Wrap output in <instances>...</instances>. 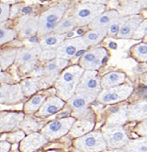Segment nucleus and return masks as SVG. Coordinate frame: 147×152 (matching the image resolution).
Wrapping results in <instances>:
<instances>
[{"label":"nucleus","mask_w":147,"mask_h":152,"mask_svg":"<svg viewBox=\"0 0 147 152\" xmlns=\"http://www.w3.org/2000/svg\"><path fill=\"white\" fill-rule=\"evenodd\" d=\"M19 0H1L2 3H7V4H15L16 2H18Z\"/></svg>","instance_id":"48"},{"label":"nucleus","mask_w":147,"mask_h":152,"mask_svg":"<svg viewBox=\"0 0 147 152\" xmlns=\"http://www.w3.org/2000/svg\"><path fill=\"white\" fill-rule=\"evenodd\" d=\"M89 48V45L84 40L83 36L65 40L57 48V58L64 60H70L75 57L78 51H85Z\"/></svg>","instance_id":"11"},{"label":"nucleus","mask_w":147,"mask_h":152,"mask_svg":"<svg viewBox=\"0 0 147 152\" xmlns=\"http://www.w3.org/2000/svg\"><path fill=\"white\" fill-rule=\"evenodd\" d=\"M17 48H9L1 51V54H0V64H1L2 71L6 70L13 62H15L17 57Z\"/></svg>","instance_id":"30"},{"label":"nucleus","mask_w":147,"mask_h":152,"mask_svg":"<svg viewBox=\"0 0 147 152\" xmlns=\"http://www.w3.org/2000/svg\"><path fill=\"white\" fill-rule=\"evenodd\" d=\"M103 152H127L124 149H119V148H111L110 150H104Z\"/></svg>","instance_id":"47"},{"label":"nucleus","mask_w":147,"mask_h":152,"mask_svg":"<svg viewBox=\"0 0 147 152\" xmlns=\"http://www.w3.org/2000/svg\"><path fill=\"white\" fill-rule=\"evenodd\" d=\"M94 99L96 98L88 95H84V94L76 93L68 100L70 107L74 111V116L78 119H93V114L89 109V105L93 102Z\"/></svg>","instance_id":"7"},{"label":"nucleus","mask_w":147,"mask_h":152,"mask_svg":"<svg viewBox=\"0 0 147 152\" xmlns=\"http://www.w3.org/2000/svg\"><path fill=\"white\" fill-rule=\"evenodd\" d=\"M37 65V60H34L30 62H28V64H25L22 66H20V71L21 73H23V74H30L32 70L35 68V66Z\"/></svg>","instance_id":"41"},{"label":"nucleus","mask_w":147,"mask_h":152,"mask_svg":"<svg viewBox=\"0 0 147 152\" xmlns=\"http://www.w3.org/2000/svg\"><path fill=\"white\" fill-rule=\"evenodd\" d=\"M131 54L139 61L147 62V43H140L131 48Z\"/></svg>","instance_id":"34"},{"label":"nucleus","mask_w":147,"mask_h":152,"mask_svg":"<svg viewBox=\"0 0 147 152\" xmlns=\"http://www.w3.org/2000/svg\"><path fill=\"white\" fill-rule=\"evenodd\" d=\"M47 152H59V151H56V150H52V151H47Z\"/></svg>","instance_id":"51"},{"label":"nucleus","mask_w":147,"mask_h":152,"mask_svg":"<svg viewBox=\"0 0 147 152\" xmlns=\"http://www.w3.org/2000/svg\"><path fill=\"white\" fill-rule=\"evenodd\" d=\"M64 100L60 96H51L48 99H46L43 106L37 113V116L38 117H47L49 115H52L56 113H57L63 108L64 106Z\"/></svg>","instance_id":"19"},{"label":"nucleus","mask_w":147,"mask_h":152,"mask_svg":"<svg viewBox=\"0 0 147 152\" xmlns=\"http://www.w3.org/2000/svg\"><path fill=\"white\" fill-rule=\"evenodd\" d=\"M20 9H21V5H14L12 10H10V18H14L16 16Z\"/></svg>","instance_id":"45"},{"label":"nucleus","mask_w":147,"mask_h":152,"mask_svg":"<svg viewBox=\"0 0 147 152\" xmlns=\"http://www.w3.org/2000/svg\"><path fill=\"white\" fill-rule=\"evenodd\" d=\"M101 78L99 77L96 70H85L80 78L79 84L77 86V94H84L97 98L102 91Z\"/></svg>","instance_id":"5"},{"label":"nucleus","mask_w":147,"mask_h":152,"mask_svg":"<svg viewBox=\"0 0 147 152\" xmlns=\"http://www.w3.org/2000/svg\"><path fill=\"white\" fill-rule=\"evenodd\" d=\"M67 8L68 3L61 2L41 13L39 17L37 34L39 36H46L53 32L56 26L62 20Z\"/></svg>","instance_id":"2"},{"label":"nucleus","mask_w":147,"mask_h":152,"mask_svg":"<svg viewBox=\"0 0 147 152\" xmlns=\"http://www.w3.org/2000/svg\"><path fill=\"white\" fill-rule=\"evenodd\" d=\"M41 49L43 48H41L40 44H35L31 46L19 48L17 52L16 61H15V64L18 66H22L28 64V62L37 60V57H39Z\"/></svg>","instance_id":"17"},{"label":"nucleus","mask_w":147,"mask_h":152,"mask_svg":"<svg viewBox=\"0 0 147 152\" xmlns=\"http://www.w3.org/2000/svg\"><path fill=\"white\" fill-rule=\"evenodd\" d=\"M74 145L77 152H100L107 148V143L100 132H89L76 138Z\"/></svg>","instance_id":"3"},{"label":"nucleus","mask_w":147,"mask_h":152,"mask_svg":"<svg viewBox=\"0 0 147 152\" xmlns=\"http://www.w3.org/2000/svg\"><path fill=\"white\" fill-rule=\"evenodd\" d=\"M75 122L76 119L74 117H64L59 120H55V121L45 125L41 129V134L47 140L57 139L69 132Z\"/></svg>","instance_id":"8"},{"label":"nucleus","mask_w":147,"mask_h":152,"mask_svg":"<svg viewBox=\"0 0 147 152\" xmlns=\"http://www.w3.org/2000/svg\"><path fill=\"white\" fill-rule=\"evenodd\" d=\"M65 34H57L52 32L48 34L40 41V45L41 48H55L57 49L59 46L65 41Z\"/></svg>","instance_id":"27"},{"label":"nucleus","mask_w":147,"mask_h":152,"mask_svg":"<svg viewBox=\"0 0 147 152\" xmlns=\"http://www.w3.org/2000/svg\"><path fill=\"white\" fill-rule=\"evenodd\" d=\"M25 118L23 113H4L0 114V121H1V132H9V130L20 128V124Z\"/></svg>","instance_id":"18"},{"label":"nucleus","mask_w":147,"mask_h":152,"mask_svg":"<svg viewBox=\"0 0 147 152\" xmlns=\"http://www.w3.org/2000/svg\"><path fill=\"white\" fill-rule=\"evenodd\" d=\"M21 84H5L1 83L0 88V101L1 104H15L22 101L25 97Z\"/></svg>","instance_id":"12"},{"label":"nucleus","mask_w":147,"mask_h":152,"mask_svg":"<svg viewBox=\"0 0 147 152\" xmlns=\"http://www.w3.org/2000/svg\"><path fill=\"white\" fill-rule=\"evenodd\" d=\"M108 28L90 29L88 32L83 35V38L89 45V46L96 45L97 44L101 43L106 36H108Z\"/></svg>","instance_id":"26"},{"label":"nucleus","mask_w":147,"mask_h":152,"mask_svg":"<svg viewBox=\"0 0 147 152\" xmlns=\"http://www.w3.org/2000/svg\"><path fill=\"white\" fill-rule=\"evenodd\" d=\"M9 149H10V144L8 141L1 140V143H0V152H9Z\"/></svg>","instance_id":"43"},{"label":"nucleus","mask_w":147,"mask_h":152,"mask_svg":"<svg viewBox=\"0 0 147 152\" xmlns=\"http://www.w3.org/2000/svg\"><path fill=\"white\" fill-rule=\"evenodd\" d=\"M109 0H81L82 3H92L98 5H106L108 3Z\"/></svg>","instance_id":"44"},{"label":"nucleus","mask_w":147,"mask_h":152,"mask_svg":"<svg viewBox=\"0 0 147 152\" xmlns=\"http://www.w3.org/2000/svg\"><path fill=\"white\" fill-rule=\"evenodd\" d=\"M20 128L22 129L25 133H33V132H37L41 128V123L37 120L36 118L32 117V116H25L23 121L20 124Z\"/></svg>","instance_id":"33"},{"label":"nucleus","mask_w":147,"mask_h":152,"mask_svg":"<svg viewBox=\"0 0 147 152\" xmlns=\"http://www.w3.org/2000/svg\"><path fill=\"white\" fill-rule=\"evenodd\" d=\"M17 32L16 30L7 28L4 27V23L0 26V45H3L8 42L12 41L15 37H16Z\"/></svg>","instance_id":"35"},{"label":"nucleus","mask_w":147,"mask_h":152,"mask_svg":"<svg viewBox=\"0 0 147 152\" xmlns=\"http://www.w3.org/2000/svg\"><path fill=\"white\" fill-rule=\"evenodd\" d=\"M136 132L141 136H147V119H144L136 128Z\"/></svg>","instance_id":"42"},{"label":"nucleus","mask_w":147,"mask_h":152,"mask_svg":"<svg viewBox=\"0 0 147 152\" xmlns=\"http://www.w3.org/2000/svg\"><path fill=\"white\" fill-rule=\"evenodd\" d=\"M129 120L147 119V99H143L128 106Z\"/></svg>","instance_id":"23"},{"label":"nucleus","mask_w":147,"mask_h":152,"mask_svg":"<svg viewBox=\"0 0 147 152\" xmlns=\"http://www.w3.org/2000/svg\"><path fill=\"white\" fill-rule=\"evenodd\" d=\"M133 92L130 84H121L111 88L104 89L97 96V101L102 104H115L125 100Z\"/></svg>","instance_id":"6"},{"label":"nucleus","mask_w":147,"mask_h":152,"mask_svg":"<svg viewBox=\"0 0 147 152\" xmlns=\"http://www.w3.org/2000/svg\"><path fill=\"white\" fill-rule=\"evenodd\" d=\"M38 24H39V17L30 15L28 20L25 22L23 27L19 30V37L20 39L30 38L38 33Z\"/></svg>","instance_id":"24"},{"label":"nucleus","mask_w":147,"mask_h":152,"mask_svg":"<svg viewBox=\"0 0 147 152\" xmlns=\"http://www.w3.org/2000/svg\"><path fill=\"white\" fill-rule=\"evenodd\" d=\"M121 16L118 10H110L100 14L97 18L94 19L92 22L89 25L91 29L94 28H108L115 20Z\"/></svg>","instance_id":"21"},{"label":"nucleus","mask_w":147,"mask_h":152,"mask_svg":"<svg viewBox=\"0 0 147 152\" xmlns=\"http://www.w3.org/2000/svg\"><path fill=\"white\" fill-rule=\"evenodd\" d=\"M143 42H144V43H147V35L143 38Z\"/></svg>","instance_id":"50"},{"label":"nucleus","mask_w":147,"mask_h":152,"mask_svg":"<svg viewBox=\"0 0 147 152\" xmlns=\"http://www.w3.org/2000/svg\"><path fill=\"white\" fill-rule=\"evenodd\" d=\"M146 35H147V19H144L143 22L140 24L138 28L135 30L132 39L140 40V39L144 38Z\"/></svg>","instance_id":"38"},{"label":"nucleus","mask_w":147,"mask_h":152,"mask_svg":"<svg viewBox=\"0 0 147 152\" xmlns=\"http://www.w3.org/2000/svg\"><path fill=\"white\" fill-rule=\"evenodd\" d=\"M94 127L93 119H79L74 123L70 129V135L72 137L78 138L91 132Z\"/></svg>","instance_id":"22"},{"label":"nucleus","mask_w":147,"mask_h":152,"mask_svg":"<svg viewBox=\"0 0 147 152\" xmlns=\"http://www.w3.org/2000/svg\"><path fill=\"white\" fill-rule=\"evenodd\" d=\"M78 26L76 18L73 16H68L64 19H62L60 22L56 26L53 32L57 34H66L70 32L73 29H75Z\"/></svg>","instance_id":"29"},{"label":"nucleus","mask_w":147,"mask_h":152,"mask_svg":"<svg viewBox=\"0 0 147 152\" xmlns=\"http://www.w3.org/2000/svg\"><path fill=\"white\" fill-rule=\"evenodd\" d=\"M84 71L85 70L80 65L65 68L55 82L57 96L63 100H69L76 94Z\"/></svg>","instance_id":"1"},{"label":"nucleus","mask_w":147,"mask_h":152,"mask_svg":"<svg viewBox=\"0 0 147 152\" xmlns=\"http://www.w3.org/2000/svg\"><path fill=\"white\" fill-rule=\"evenodd\" d=\"M10 6L7 3H0V23H4L10 17Z\"/></svg>","instance_id":"39"},{"label":"nucleus","mask_w":147,"mask_h":152,"mask_svg":"<svg viewBox=\"0 0 147 152\" xmlns=\"http://www.w3.org/2000/svg\"><path fill=\"white\" fill-rule=\"evenodd\" d=\"M143 21V15L134 14L127 16V19L123 24L117 34V37L121 39H130L133 37L135 30L138 28L140 24Z\"/></svg>","instance_id":"15"},{"label":"nucleus","mask_w":147,"mask_h":152,"mask_svg":"<svg viewBox=\"0 0 147 152\" xmlns=\"http://www.w3.org/2000/svg\"><path fill=\"white\" fill-rule=\"evenodd\" d=\"M57 58V49L55 48H43L39 55L41 61H49Z\"/></svg>","instance_id":"37"},{"label":"nucleus","mask_w":147,"mask_h":152,"mask_svg":"<svg viewBox=\"0 0 147 152\" xmlns=\"http://www.w3.org/2000/svg\"><path fill=\"white\" fill-rule=\"evenodd\" d=\"M46 100L45 96L43 95H37L34 96L33 97H31L29 100L25 104L24 111L27 113H34L36 112H38L41 109V107L43 106V104Z\"/></svg>","instance_id":"32"},{"label":"nucleus","mask_w":147,"mask_h":152,"mask_svg":"<svg viewBox=\"0 0 147 152\" xmlns=\"http://www.w3.org/2000/svg\"><path fill=\"white\" fill-rule=\"evenodd\" d=\"M125 80V75L123 72H109L101 77V85L103 89L111 88L121 85Z\"/></svg>","instance_id":"25"},{"label":"nucleus","mask_w":147,"mask_h":152,"mask_svg":"<svg viewBox=\"0 0 147 152\" xmlns=\"http://www.w3.org/2000/svg\"><path fill=\"white\" fill-rule=\"evenodd\" d=\"M68 64H69L68 60L55 58V59L45 62V64L44 65V77H45L53 84L60 77V73L63 71Z\"/></svg>","instance_id":"13"},{"label":"nucleus","mask_w":147,"mask_h":152,"mask_svg":"<svg viewBox=\"0 0 147 152\" xmlns=\"http://www.w3.org/2000/svg\"><path fill=\"white\" fill-rule=\"evenodd\" d=\"M106 5L92 3H80L74 9L73 16L76 18L78 26L90 25L99 15L105 12Z\"/></svg>","instance_id":"4"},{"label":"nucleus","mask_w":147,"mask_h":152,"mask_svg":"<svg viewBox=\"0 0 147 152\" xmlns=\"http://www.w3.org/2000/svg\"><path fill=\"white\" fill-rule=\"evenodd\" d=\"M124 149L127 152H147V136L128 141Z\"/></svg>","instance_id":"31"},{"label":"nucleus","mask_w":147,"mask_h":152,"mask_svg":"<svg viewBox=\"0 0 147 152\" xmlns=\"http://www.w3.org/2000/svg\"><path fill=\"white\" fill-rule=\"evenodd\" d=\"M141 9L143 7L140 4L139 0H127L123 3L118 12L121 16H129V15L139 13Z\"/></svg>","instance_id":"28"},{"label":"nucleus","mask_w":147,"mask_h":152,"mask_svg":"<svg viewBox=\"0 0 147 152\" xmlns=\"http://www.w3.org/2000/svg\"><path fill=\"white\" fill-rule=\"evenodd\" d=\"M127 19V16H120L118 19H116L114 22L108 28V36L109 37H117V34L119 32L120 28H122L123 24Z\"/></svg>","instance_id":"36"},{"label":"nucleus","mask_w":147,"mask_h":152,"mask_svg":"<svg viewBox=\"0 0 147 152\" xmlns=\"http://www.w3.org/2000/svg\"><path fill=\"white\" fill-rule=\"evenodd\" d=\"M47 143V139L41 133L33 132L25 137L20 144L22 152H34Z\"/></svg>","instance_id":"16"},{"label":"nucleus","mask_w":147,"mask_h":152,"mask_svg":"<svg viewBox=\"0 0 147 152\" xmlns=\"http://www.w3.org/2000/svg\"><path fill=\"white\" fill-rule=\"evenodd\" d=\"M25 132L24 130H18V132H15L14 133H9L6 135V140L12 143H17L25 138Z\"/></svg>","instance_id":"40"},{"label":"nucleus","mask_w":147,"mask_h":152,"mask_svg":"<svg viewBox=\"0 0 147 152\" xmlns=\"http://www.w3.org/2000/svg\"><path fill=\"white\" fill-rule=\"evenodd\" d=\"M139 2L141 5L143 9H147V0H139Z\"/></svg>","instance_id":"49"},{"label":"nucleus","mask_w":147,"mask_h":152,"mask_svg":"<svg viewBox=\"0 0 147 152\" xmlns=\"http://www.w3.org/2000/svg\"><path fill=\"white\" fill-rule=\"evenodd\" d=\"M128 106L129 105H121L114 107L110 112L107 124L108 126H122L128 119Z\"/></svg>","instance_id":"20"},{"label":"nucleus","mask_w":147,"mask_h":152,"mask_svg":"<svg viewBox=\"0 0 147 152\" xmlns=\"http://www.w3.org/2000/svg\"><path fill=\"white\" fill-rule=\"evenodd\" d=\"M140 80H141V82H143V84L147 85V73H144V74L141 75Z\"/></svg>","instance_id":"46"},{"label":"nucleus","mask_w":147,"mask_h":152,"mask_svg":"<svg viewBox=\"0 0 147 152\" xmlns=\"http://www.w3.org/2000/svg\"><path fill=\"white\" fill-rule=\"evenodd\" d=\"M22 90L25 94V96H30L33 94H35L37 91L41 90V89L47 88L52 83L47 80L45 77H32L27 78V80H23L20 83Z\"/></svg>","instance_id":"14"},{"label":"nucleus","mask_w":147,"mask_h":152,"mask_svg":"<svg viewBox=\"0 0 147 152\" xmlns=\"http://www.w3.org/2000/svg\"><path fill=\"white\" fill-rule=\"evenodd\" d=\"M102 133L108 148H121L128 143V136L122 126L107 125L102 129Z\"/></svg>","instance_id":"9"},{"label":"nucleus","mask_w":147,"mask_h":152,"mask_svg":"<svg viewBox=\"0 0 147 152\" xmlns=\"http://www.w3.org/2000/svg\"><path fill=\"white\" fill-rule=\"evenodd\" d=\"M108 58V50L95 48L86 51L79 60V65L84 70H98Z\"/></svg>","instance_id":"10"}]
</instances>
